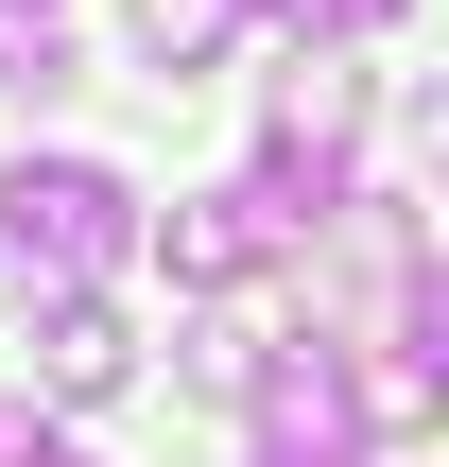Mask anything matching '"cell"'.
Wrapping results in <instances>:
<instances>
[{"mask_svg": "<svg viewBox=\"0 0 449 467\" xmlns=\"http://www.w3.org/2000/svg\"><path fill=\"white\" fill-rule=\"evenodd\" d=\"M138 243H156V208H138L104 156H17V173H0V260H17L35 295H104Z\"/></svg>", "mask_w": 449, "mask_h": 467, "instance_id": "1", "label": "cell"}, {"mask_svg": "<svg viewBox=\"0 0 449 467\" xmlns=\"http://www.w3.org/2000/svg\"><path fill=\"white\" fill-rule=\"evenodd\" d=\"M242 451H260V467H363V451H381V381H363L346 347L294 329V347L260 364V399H242Z\"/></svg>", "mask_w": 449, "mask_h": 467, "instance_id": "2", "label": "cell"}, {"mask_svg": "<svg viewBox=\"0 0 449 467\" xmlns=\"http://www.w3.org/2000/svg\"><path fill=\"white\" fill-rule=\"evenodd\" d=\"M346 156H363V69L346 52H294L277 69V139H260V191L294 208V243L346 208Z\"/></svg>", "mask_w": 449, "mask_h": 467, "instance_id": "3", "label": "cell"}, {"mask_svg": "<svg viewBox=\"0 0 449 467\" xmlns=\"http://www.w3.org/2000/svg\"><path fill=\"white\" fill-rule=\"evenodd\" d=\"M156 260L190 277V295H225V277H260V260H294V208L242 173V191H190V208H156Z\"/></svg>", "mask_w": 449, "mask_h": 467, "instance_id": "4", "label": "cell"}, {"mask_svg": "<svg viewBox=\"0 0 449 467\" xmlns=\"http://www.w3.org/2000/svg\"><path fill=\"white\" fill-rule=\"evenodd\" d=\"M121 381H138L121 295H52V312H35V399H121Z\"/></svg>", "mask_w": 449, "mask_h": 467, "instance_id": "5", "label": "cell"}, {"mask_svg": "<svg viewBox=\"0 0 449 467\" xmlns=\"http://www.w3.org/2000/svg\"><path fill=\"white\" fill-rule=\"evenodd\" d=\"M381 416H449V260H398V364H381Z\"/></svg>", "mask_w": 449, "mask_h": 467, "instance_id": "6", "label": "cell"}, {"mask_svg": "<svg viewBox=\"0 0 449 467\" xmlns=\"http://www.w3.org/2000/svg\"><path fill=\"white\" fill-rule=\"evenodd\" d=\"M225 35H242V0H138V52H156V87H190Z\"/></svg>", "mask_w": 449, "mask_h": 467, "instance_id": "7", "label": "cell"}, {"mask_svg": "<svg viewBox=\"0 0 449 467\" xmlns=\"http://www.w3.org/2000/svg\"><path fill=\"white\" fill-rule=\"evenodd\" d=\"M69 69H87V52H69V35H52V17H0V104H52V87H69Z\"/></svg>", "mask_w": 449, "mask_h": 467, "instance_id": "8", "label": "cell"}, {"mask_svg": "<svg viewBox=\"0 0 449 467\" xmlns=\"http://www.w3.org/2000/svg\"><path fill=\"white\" fill-rule=\"evenodd\" d=\"M398 17H415V0H294L277 35H294V52H363V35H398Z\"/></svg>", "mask_w": 449, "mask_h": 467, "instance_id": "9", "label": "cell"}, {"mask_svg": "<svg viewBox=\"0 0 449 467\" xmlns=\"http://www.w3.org/2000/svg\"><path fill=\"white\" fill-rule=\"evenodd\" d=\"M0 467H52V416L35 399H0Z\"/></svg>", "mask_w": 449, "mask_h": 467, "instance_id": "10", "label": "cell"}, {"mask_svg": "<svg viewBox=\"0 0 449 467\" xmlns=\"http://www.w3.org/2000/svg\"><path fill=\"white\" fill-rule=\"evenodd\" d=\"M415 173H433V191H449V104H433V121H415Z\"/></svg>", "mask_w": 449, "mask_h": 467, "instance_id": "11", "label": "cell"}, {"mask_svg": "<svg viewBox=\"0 0 449 467\" xmlns=\"http://www.w3.org/2000/svg\"><path fill=\"white\" fill-rule=\"evenodd\" d=\"M0 17H52V0H0Z\"/></svg>", "mask_w": 449, "mask_h": 467, "instance_id": "12", "label": "cell"}, {"mask_svg": "<svg viewBox=\"0 0 449 467\" xmlns=\"http://www.w3.org/2000/svg\"><path fill=\"white\" fill-rule=\"evenodd\" d=\"M242 17H294V0H242Z\"/></svg>", "mask_w": 449, "mask_h": 467, "instance_id": "13", "label": "cell"}, {"mask_svg": "<svg viewBox=\"0 0 449 467\" xmlns=\"http://www.w3.org/2000/svg\"><path fill=\"white\" fill-rule=\"evenodd\" d=\"M52 467H87V451H52Z\"/></svg>", "mask_w": 449, "mask_h": 467, "instance_id": "14", "label": "cell"}]
</instances>
